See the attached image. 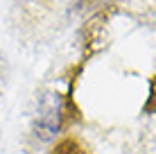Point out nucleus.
Masks as SVG:
<instances>
[{
    "instance_id": "nucleus-3",
    "label": "nucleus",
    "mask_w": 156,
    "mask_h": 154,
    "mask_svg": "<svg viewBox=\"0 0 156 154\" xmlns=\"http://www.w3.org/2000/svg\"><path fill=\"white\" fill-rule=\"evenodd\" d=\"M88 2H93V0H88Z\"/></svg>"
},
{
    "instance_id": "nucleus-2",
    "label": "nucleus",
    "mask_w": 156,
    "mask_h": 154,
    "mask_svg": "<svg viewBox=\"0 0 156 154\" xmlns=\"http://www.w3.org/2000/svg\"><path fill=\"white\" fill-rule=\"evenodd\" d=\"M145 111H147V113H156V75L152 79V93H149V100H147V104H145Z\"/></svg>"
},
{
    "instance_id": "nucleus-1",
    "label": "nucleus",
    "mask_w": 156,
    "mask_h": 154,
    "mask_svg": "<svg viewBox=\"0 0 156 154\" xmlns=\"http://www.w3.org/2000/svg\"><path fill=\"white\" fill-rule=\"evenodd\" d=\"M50 154H90V150L79 138H75V136H66V138H61L55 147H52Z\"/></svg>"
}]
</instances>
